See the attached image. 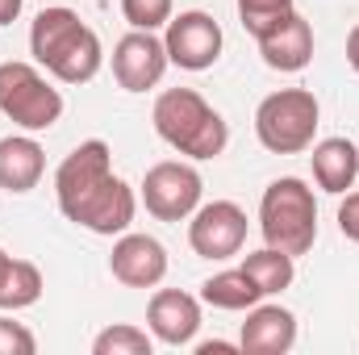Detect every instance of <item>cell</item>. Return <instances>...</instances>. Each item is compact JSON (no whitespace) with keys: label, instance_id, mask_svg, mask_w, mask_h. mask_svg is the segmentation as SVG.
I'll return each mask as SVG.
<instances>
[{"label":"cell","instance_id":"cell-1","mask_svg":"<svg viewBox=\"0 0 359 355\" xmlns=\"http://www.w3.org/2000/svg\"><path fill=\"white\" fill-rule=\"evenodd\" d=\"M29 51L63 84H88L104 59L100 38L72 8H42L29 25Z\"/></svg>","mask_w":359,"mask_h":355},{"label":"cell","instance_id":"cell-2","mask_svg":"<svg viewBox=\"0 0 359 355\" xmlns=\"http://www.w3.org/2000/svg\"><path fill=\"white\" fill-rule=\"evenodd\" d=\"M151 121H155L159 138L188 159H217L230 142V130H226L222 113L192 88H168L155 100Z\"/></svg>","mask_w":359,"mask_h":355},{"label":"cell","instance_id":"cell-3","mask_svg":"<svg viewBox=\"0 0 359 355\" xmlns=\"http://www.w3.org/2000/svg\"><path fill=\"white\" fill-rule=\"evenodd\" d=\"M259 230H264V243L288 251L292 260L305 255L318 239V201H313V188L297 176L271 180L264 201H259Z\"/></svg>","mask_w":359,"mask_h":355},{"label":"cell","instance_id":"cell-4","mask_svg":"<svg viewBox=\"0 0 359 355\" xmlns=\"http://www.w3.org/2000/svg\"><path fill=\"white\" fill-rule=\"evenodd\" d=\"M318 96L309 88H280L259 100L255 134L271 155H301L313 147L318 134Z\"/></svg>","mask_w":359,"mask_h":355},{"label":"cell","instance_id":"cell-5","mask_svg":"<svg viewBox=\"0 0 359 355\" xmlns=\"http://www.w3.org/2000/svg\"><path fill=\"white\" fill-rule=\"evenodd\" d=\"M0 113L21 130H50L63 117V96L29 63H0Z\"/></svg>","mask_w":359,"mask_h":355},{"label":"cell","instance_id":"cell-6","mask_svg":"<svg viewBox=\"0 0 359 355\" xmlns=\"http://www.w3.org/2000/svg\"><path fill=\"white\" fill-rule=\"evenodd\" d=\"M201 172L192 163H155L147 180H142V201H147V213H155L159 222H184L196 213L201 205Z\"/></svg>","mask_w":359,"mask_h":355},{"label":"cell","instance_id":"cell-7","mask_svg":"<svg viewBox=\"0 0 359 355\" xmlns=\"http://www.w3.org/2000/svg\"><path fill=\"white\" fill-rule=\"evenodd\" d=\"M188 243L201 260H230L247 243V213L234 201L196 205V213L188 222Z\"/></svg>","mask_w":359,"mask_h":355},{"label":"cell","instance_id":"cell-8","mask_svg":"<svg viewBox=\"0 0 359 355\" xmlns=\"http://www.w3.org/2000/svg\"><path fill=\"white\" fill-rule=\"evenodd\" d=\"M134 209H138L134 188L117 176H104L72 209H63V217L76 222V226H84V230H92V234H126L130 222H134Z\"/></svg>","mask_w":359,"mask_h":355},{"label":"cell","instance_id":"cell-9","mask_svg":"<svg viewBox=\"0 0 359 355\" xmlns=\"http://www.w3.org/2000/svg\"><path fill=\"white\" fill-rule=\"evenodd\" d=\"M163 46H168V59L176 67H184V72H205L222 55V25L209 13H201V8L180 13V17L168 21Z\"/></svg>","mask_w":359,"mask_h":355},{"label":"cell","instance_id":"cell-10","mask_svg":"<svg viewBox=\"0 0 359 355\" xmlns=\"http://www.w3.org/2000/svg\"><path fill=\"white\" fill-rule=\"evenodd\" d=\"M168 46L155 38V29H134L117 42L113 51V76L126 92H147L155 88L168 72Z\"/></svg>","mask_w":359,"mask_h":355},{"label":"cell","instance_id":"cell-11","mask_svg":"<svg viewBox=\"0 0 359 355\" xmlns=\"http://www.w3.org/2000/svg\"><path fill=\"white\" fill-rule=\"evenodd\" d=\"M109 272L126 284V288H155L168 276V251L159 239L151 234H121L113 243Z\"/></svg>","mask_w":359,"mask_h":355},{"label":"cell","instance_id":"cell-12","mask_svg":"<svg viewBox=\"0 0 359 355\" xmlns=\"http://www.w3.org/2000/svg\"><path fill=\"white\" fill-rule=\"evenodd\" d=\"M104 176H113V155H109V142L88 138L80 142L55 172V196H59V209H72L84 192H92Z\"/></svg>","mask_w":359,"mask_h":355},{"label":"cell","instance_id":"cell-13","mask_svg":"<svg viewBox=\"0 0 359 355\" xmlns=\"http://www.w3.org/2000/svg\"><path fill=\"white\" fill-rule=\"evenodd\" d=\"M255 42H259V55H264V63L271 72H305L309 59H313V25L297 8L284 13Z\"/></svg>","mask_w":359,"mask_h":355},{"label":"cell","instance_id":"cell-14","mask_svg":"<svg viewBox=\"0 0 359 355\" xmlns=\"http://www.w3.org/2000/svg\"><path fill=\"white\" fill-rule=\"evenodd\" d=\"M147 322H151V335L159 343L184 347L201 330V305H196V297H188L180 288H159L147 305Z\"/></svg>","mask_w":359,"mask_h":355},{"label":"cell","instance_id":"cell-15","mask_svg":"<svg viewBox=\"0 0 359 355\" xmlns=\"http://www.w3.org/2000/svg\"><path fill=\"white\" fill-rule=\"evenodd\" d=\"M297 343V318L284 305H251L238 347L251 355H284Z\"/></svg>","mask_w":359,"mask_h":355},{"label":"cell","instance_id":"cell-16","mask_svg":"<svg viewBox=\"0 0 359 355\" xmlns=\"http://www.w3.org/2000/svg\"><path fill=\"white\" fill-rule=\"evenodd\" d=\"M46 172V151L29 134L0 138V188L4 192H29Z\"/></svg>","mask_w":359,"mask_h":355},{"label":"cell","instance_id":"cell-17","mask_svg":"<svg viewBox=\"0 0 359 355\" xmlns=\"http://www.w3.org/2000/svg\"><path fill=\"white\" fill-rule=\"evenodd\" d=\"M309 159H313V180H318L322 192L343 196L359 176V151H355V142H347V138H326V142H318Z\"/></svg>","mask_w":359,"mask_h":355},{"label":"cell","instance_id":"cell-18","mask_svg":"<svg viewBox=\"0 0 359 355\" xmlns=\"http://www.w3.org/2000/svg\"><path fill=\"white\" fill-rule=\"evenodd\" d=\"M201 297L213 305V309H251V305H259V284L243 272V267H234V272H217V276H209L205 284H201Z\"/></svg>","mask_w":359,"mask_h":355},{"label":"cell","instance_id":"cell-19","mask_svg":"<svg viewBox=\"0 0 359 355\" xmlns=\"http://www.w3.org/2000/svg\"><path fill=\"white\" fill-rule=\"evenodd\" d=\"M42 297V272L29 260H13L0 272V309H29Z\"/></svg>","mask_w":359,"mask_h":355},{"label":"cell","instance_id":"cell-20","mask_svg":"<svg viewBox=\"0 0 359 355\" xmlns=\"http://www.w3.org/2000/svg\"><path fill=\"white\" fill-rule=\"evenodd\" d=\"M243 272L259 284V293H264V297H271V293H284V288L292 284V276H297L292 255H288V251H280V247L251 251V255L243 260Z\"/></svg>","mask_w":359,"mask_h":355},{"label":"cell","instance_id":"cell-21","mask_svg":"<svg viewBox=\"0 0 359 355\" xmlns=\"http://www.w3.org/2000/svg\"><path fill=\"white\" fill-rule=\"evenodd\" d=\"M151 335L147 330H138V326H109V330H100L96 335V343H92V351L96 355H151Z\"/></svg>","mask_w":359,"mask_h":355},{"label":"cell","instance_id":"cell-22","mask_svg":"<svg viewBox=\"0 0 359 355\" xmlns=\"http://www.w3.org/2000/svg\"><path fill=\"white\" fill-rule=\"evenodd\" d=\"M284 13H292V0H238V17H243L247 34H255V38L271 29Z\"/></svg>","mask_w":359,"mask_h":355},{"label":"cell","instance_id":"cell-23","mask_svg":"<svg viewBox=\"0 0 359 355\" xmlns=\"http://www.w3.org/2000/svg\"><path fill=\"white\" fill-rule=\"evenodd\" d=\"M121 13L134 29H159L172 21V0H121Z\"/></svg>","mask_w":359,"mask_h":355},{"label":"cell","instance_id":"cell-24","mask_svg":"<svg viewBox=\"0 0 359 355\" xmlns=\"http://www.w3.org/2000/svg\"><path fill=\"white\" fill-rule=\"evenodd\" d=\"M34 335L21 322H4L0 318V355H34Z\"/></svg>","mask_w":359,"mask_h":355},{"label":"cell","instance_id":"cell-25","mask_svg":"<svg viewBox=\"0 0 359 355\" xmlns=\"http://www.w3.org/2000/svg\"><path fill=\"white\" fill-rule=\"evenodd\" d=\"M339 230L351 243H359V192H347V201L339 205Z\"/></svg>","mask_w":359,"mask_h":355},{"label":"cell","instance_id":"cell-26","mask_svg":"<svg viewBox=\"0 0 359 355\" xmlns=\"http://www.w3.org/2000/svg\"><path fill=\"white\" fill-rule=\"evenodd\" d=\"M196 351L201 355H234V351H243V347L238 343H201Z\"/></svg>","mask_w":359,"mask_h":355},{"label":"cell","instance_id":"cell-27","mask_svg":"<svg viewBox=\"0 0 359 355\" xmlns=\"http://www.w3.org/2000/svg\"><path fill=\"white\" fill-rule=\"evenodd\" d=\"M17 13H21V0H0V25L17 21Z\"/></svg>","mask_w":359,"mask_h":355},{"label":"cell","instance_id":"cell-28","mask_svg":"<svg viewBox=\"0 0 359 355\" xmlns=\"http://www.w3.org/2000/svg\"><path fill=\"white\" fill-rule=\"evenodd\" d=\"M347 63L359 72V25L351 29V38H347Z\"/></svg>","mask_w":359,"mask_h":355},{"label":"cell","instance_id":"cell-29","mask_svg":"<svg viewBox=\"0 0 359 355\" xmlns=\"http://www.w3.org/2000/svg\"><path fill=\"white\" fill-rule=\"evenodd\" d=\"M4 264H8V255H4V251H0V272H4Z\"/></svg>","mask_w":359,"mask_h":355}]
</instances>
